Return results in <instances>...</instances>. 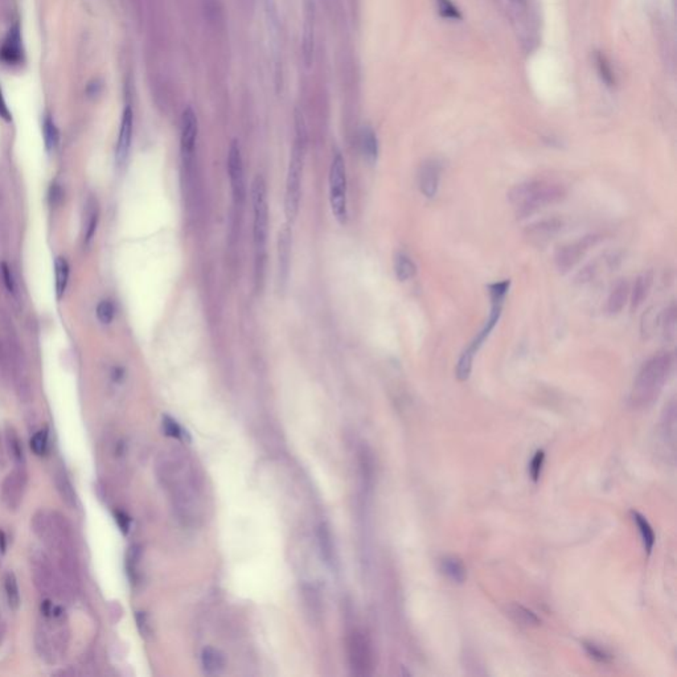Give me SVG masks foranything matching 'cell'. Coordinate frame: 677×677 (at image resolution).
Returning <instances> with one entry per match:
<instances>
[{
  "label": "cell",
  "instance_id": "obj_8",
  "mask_svg": "<svg viewBox=\"0 0 677 677\" xmlns=\"http://www.w3.org/2000/svg\"><path fill=\"white\" fill-rule=\"evenodd\" d=\"M330 204L332 214L339 224H346L348 217L346 208V162L340 151H336L332 156L330 168Z\"/></svg>",
  "mask_w": 677,
  "mask_h": 677
},
{
  "label": "cell",
  "instance_id": "obj_20",
  "mask_svg": "<svg viewBox=\"0 0 677 677\" xmlns=\"http://www.w3.org/2000/svg\"><path fill=\"white\" fill-rule=\"evenodd\" d=\"M629 295H630L629 284L624 279H620L619 282L615 284V286L613 287V290L609 295V299H607L609 314H611V315L619 314L623 310L624 304L627 303Z\"/></svg>",
  "mask_w": 677,
  "mask_h": 677
},
{
  "label": "cell",
  "instance_id": "obj_42",
  "mask_svg": "<svg viewBox=\"0 0 677 677\" xmlns=\"http://www.w3.org/2000/svg\"><path fill=\"white\" fill-rule=\"evenodd\" d=\"M48 200L50 203L52 207H56L61 204V201L64 200V192H62V188L57 183H52L50 187H49V192H48Z\"/></svg>",
  "mask_w": 677,
  "mask_h": 677
},
{
  "label": "cell",
  "instance_id": "obj_38",
  "mask_svg": "<svg viewBox=\"0 0 677 677\" xmlns=\"http://www.w3.org/2000/svg\"><path fill=\"white\" fill-rule=\"evenodd\" d=\"M439 12L443 17L447 19H461V14L458 8L452 3V0H436Z\"/></svg>",
  "mask_w": 677,
  "mask_h": 677
},
{
  "label": "cell",
  "instance_id": "obj_13",
  "mask_svg": "<svg viewBox=\"0 0 677 677\" xmlns=\"http://www.w3.org/2000/svg\"><path fill=\"white\" fill-rule=\"evenodd\" d=\"M351 660L359 675H369L372 669L371 644L364 633L355 632L351 639Z\"/></svg>",
  "mask_w": 677,
  "mask_h": 677
},
{
  "label": "cell",
  "instance_id": "obj_28",
  "mask_svg": "<svg viewBox=\"0 0 677 677\" xmlns=\"http://www.w3.org/2000/svg\"><path fill=\"white\" fill-rule=\"evenodd\" d=\"M632 520L633 523L636 524V527L639 529V533L642 536V541H643V545H644V549L647 550L648 555L652 552L653 549V545H655V533H653V529L651 527V524L648 523L647 519L639 513L638 511L631 512Z\"/></svg>",
  "mask_w": 677,
  "mask_h": 677
},
{
  "label": "cell",
  "instance_id": "obj_41",
  "mask_svg": "<svg viewBox=\"0 0 677 677\" xmlns=\"http://www.w3.org/2000/svg\"><path fill=\"white\" fill-rule=\"evenodd\" d=\"M163 430L166 433L167 436H172V438H183V430H181L180 426L178 425V422L175 420H172L171 417H163Z\"/></svg>",
  "mask_w": 677,
  "mask_h": 677
},
{
  "label": "cell",
  "instance_id": "obj_18",
  "mask_svg": "<svg viewBox=\"0 0 677 677\" xmlns=\"http://www.w3.org/2000/svg\"><path fill=\"white\" fill-rule=\"evenodd\" d=\"M291 224H285L278 233V270L279 282L285 284L288 278L290 258H291Z\"/></svg>",
  "mask_w": 677,
  "mask_h": 677
},
{
  "label": "cell",
  "instance_id": "obj_34",
  "mask_svg": "<svg viewBox=\"0 0 677 677\" xmlns=\"http://www.w3.org/2000/svg\"><path fill=\"white\" fill-rule=\"evenodd\" d=\"M139 561H140V548L139 546H131L129 549V553H127V558H126V566H127V572H129V575L131 578V581L136 582L138 579V565H139Z\"/></svg>",
  "mask_w": 677,
  "mask_h": 677
},
{
  "label": "cell",
  "instance_id": "obj_3",
  "mask_svg": "<svg viewBox=\"0 0 677 677\" xmlns=\"http://www.w3.org/2000/svg\"><path fill=\"white\" fill-rule=\"evenodd\" d=\"M566 197L564 185L548 180H530L517 184L508 194L517 217H528L535 212L557 204Z\"/></svg>",
  "mask_w": 677,
  "mask_h": 677
},
{
  "label": "cell",
  "instance_id": "obj_31",
  "mask_svg": "<svg viewBox=\"0 0 677 677\" xmlns=\"http://www.w3.org/2000/svg\"><path fill=\"white\" fill-rule=\"evenodd\" d=\"M43 136H44V143H46V150L53 151L60 142V133L59 129L56 127L52 117L46 115V120L43 122Z\"/></svg>",
  "mask_w": 677,
  "mask_h": 677
},
{
  "label": "cell",
  "instance_id": "obj_48",
  "mask_svg": "<svg viewBox=\"0 0 677 677\" xmlns=\"http://www.w3.org/2000/svg\"><path fill=\"white\" fill-rule=\"evenodd\" d=\"M4 449H6V446L3 445V440L0 436V463L1 465H4Z\"/></svg>",
  "mask_w": 677,
  "mask_h": 677
},
{
  "label": "cell",
  "instance_id": "obj_43",
  "mask_svg": "<svg viewBox=\"0 0 677 677\" xmlns=\"http://www.w3.org/2000/svg\"><path fill=\"white\" fill-rule=\"evenodd\" d=\"M0 269H1L3 281H4V285L7 287V290L10 293H14L15 291V281H14V275H12V271L10 269V266L3 262L1 266H0Z\"/></svg>",
  "mask_w": 677,
  "mask_h": 677
},
{
  "label": "cell",
  "instance_id": "obj_12",
  "mask_svg": "<svg viewBox=\"0 0 677 677\" xmlns=\"http://www.w3.org/2000/svg\"><path fill=\"white\" fill-rule=\"evenodd\" d=\"M197 117L191 107L183 111L180 124V151L184 165H191L195 158L197 142Z\"/></svg>",
  "mask_w": 677,
  "mask_h": 677
},
{
  "label": "cell",
  "instance_id": "obj_32",
  "mask_svg": "<svg viewBox=\"0 0 677 677\" xmlns=\"http://www.w3.org/2000/svg\"><path fill=\"white\" fill-rule=\"evenodd\" d=\"M676 306L672 304L664 314V317H662V332H664V336L668 339V340H674L675 336H676V324H677V316H676Z\"/></svg>",
  "mask_w": 677,
  "mask_h": 677
},
{
  "label": "cell",
  "instance_id": "obj_19",
  "mask_svg": "<svg viewBox=\"0 0 677 677\" xmlns=\"http://www.w3.org/2000/svg\"><path fill=\"white\" fill-rule=\"evenodd\" d=\"M652 284H653V274L652 271H647V272H643L642 275H639L632 286V290L630 291V295H631V308L632 310H638L644 301L647 299L648 294L651 291V287H652Z\"/></svg>",
  "mask_w": 677,
  "mask_h": 677
},
{
  "label": "cell",
  "instance_id": "obj_11",
  "mask_svg": "<svg viewBox=\"0 0 677 677\" xmlns=\"http://www.w3.org/2000/svg\"><path fill=\"white\" fill-rule=\"evenodd\" d=\"M228 174H229L233 198L237 204H242V201L245 200V175H243L241 149L236 140L232 142L229 147Z\"/></svg>",
  "mask_w": 677,
  "mask_h": 677
},
{
  "label": "cell",
  "instance_id": "obj_36",
  "mask_svg": "<svg viewBox=\"0 0 677 677\" xmlns=\"http://www.w3.org/2000/svg\"><path fill=\"white\" fill-rule=\"evenodd\" d=\"M115 316V307L111 301L100 302L97 306V317L102 324H110Z\"/></svg>",
  "mask_w": 677,
  "mask_h": 677
},
{
  "label": "cell",
  "instance_id": "obj_22",
  "mask_svg": "<svg viewBox=\"0 0 677 677\" xmlns=\"http://www.w3.org/2000/svg\"><path fill=\"white\" fill-rule=\"evenodd\" d=\"M55 485L57 490V494L60 495L62 503L71 508L75 510L77 507V494H75L73 484L66 476L64 471H56L55 474Z\"/></svg>",
  "mask_w": 677,
  "mask_h": 677
},
{
  "label": "cell",
  "instance_id": "obj_30",
  "mask_svg": "<svg viewBox=\"0 0 677 677\" xmlns=\"http://www.w3.org/2000/svg\"><path fill=\"white\" fill-rule=\"evenodd\" d=\"M4 591L10 609L16 611L20 607V590L15 574L12 572L6 573L4 575Z\"/></svg>",
  "mask_w": 677,
  "mask_h": 677
},
{
  "label": "cell",
  "instance_id": "obj_4",
  "mask_svg": "<svg viewBox=\"0 0 677 677\" xmlns=\"http://www.w3.org/2000/svg\"><path fill=\"white\" fill-rule=\"evenodd\" d=\"M488 293H490V298H491V314H490V319L487 320L485 326L483 327L482 331L479 332L476 335V337L472 340V343L470 346H467L466 351L462 353L459 362H458V365H456V377L459 381H466L467 378L471 375V371H472V362H474V358L475 355L478 353V351L481 349V346H483V343L485 342V339L488 337L490 332L492 331L497 326L499 319H500V314H501V308H503V303H504V299H506V295L510 290V281H503V282H497V284H494L491 286L488 287Z\"/></svg>",
  "mask_w": 677,
  "mask_h": 677
},
{
  "label": "cell",
  "instance_id": "obj_24",
  "mask_svg": "<svg viewBox=\"0 0 677 677\" xmlns=\"http://www.w3.org/2000/svg\"><path fill=\"white\" fill-rule=\"evenodd\" d=\"M6 450L10 454L11 459L14 461L15 467H26V456H24V449L20 438L17 436L15 429L7 427L6 429Z\"/></svg>",
  "mask_w": 677,
  "mask_h": 677
},
{
  "label": "cell",
  "instance_id": "obj_29",
  "mask_svg": "<svg viewBox=\"0 0 677 677\" xmlns=\"http://www.w3.org/2000/svg\"><path fill=\"white\" fill-rule=\"evenodd\" d=\"M55 275H56V297L61 301L69 279V263L66 258L57 257L55 261Z\"/></svg>",
  "mask_w": 677,
  "mask_h": 677
},
{
  "label": "cell",
  "instance_id": "obj_2",
  "mask_svg": "<svg viewBox=\"0 0 677 677\" xmlns=\"http://www.w3.org/2000/svg\"><path fill=\"white\" fill-rule=\"evenodd\" d=\"M68 640L69 631L61 607H55L46 601L41 607V620L37 623L35 631L37 653L44 662L52 664L65 653Z\"/></svg>",
  "mask_w": 677,
  "mask_h": 677
},
{
  "label": "cell",
  "instance_id": "obj_25",
  "mask_svg": "<svg viewBox=\"0 0 677 677\" xmlns=\"http://www.w3.org/2000/svg\"><path fill=\"white\" fill-rule=\"evenodd\" d=\"M360 146H362L364 159L369 165L376 163L377 158H378V140H377L375 131L369 126L364 127L362 130V134H360Z\"/></svg>",
  "mask_w": 677,
  "mask_h": 677
},
{
  "label": "cell",
  "instance_id": "obj_5",
  "mask_svg": "<svg viewBox=\"0 0 677 677\" xmlns=\"http://www.w3.org/2000/svg\"><path fill=\"white\" fill-rule=\"evenodd\" d=\"M252 205H253V239L256 249V279L262 281L266 257V240L269 232V207L268 189L262 176H257L252 185Z\"/></svg>",
  "mask_w": 677,
  "mask_h": 677
},
{
  "label": "cell",
  "instance_id": "obj_1",
  "mask_svg": "<svg viewBox=\"0 0 677 677\" xmlns=\"http://www.w3.org/2000/svg\"><path fill=\"white\" fill-rule=\"evenodd\" d=\"M675 359L669 352L658 353L640 368L632 387L630 402L636 410L651 407L660 396L672 373Z\"/></svg>",
  "mask_w": 677,
  "mask_h": 677
},
{
  "label": "cell",
  "instance_id": "obj_17",
  "mask_svg": "<svg viewBox=\"0 0 677 677\" xmlns=\"http://www.w3.org/2000/svg\"><path fill=\"white\" fill-rule=\"evenodd\" d=\"M0 60L7 65H17L23 61V46L19 24H15L0 48Z\"/></svg>",
  "mask_w": 677,
  "mask_h": 677
},
{
  "label": "cell",
  "instance_id": "obj_6",
  "mask_svg": "<svg viewBox=\"0 0 677 677\" xmlns=\"http://www.w3.org/2000/svg\"><path fill=\"white\" fill-rule=\"evenodd\" d=\"M306 130L303 121L297 122V139L293 147V154L288 165L286 178V192H285V214L287 223L293 224L299 212L301 201L302 176L306 155Z\"/></svg>",
  "mask_w": 677,
  "mask_h": 677
},
{
  "label": "cell",
  "instance_id": "obj_46",
  "mask_svg": "<svg viewBox=\"0 0 677 677\" xmlns=\"http://www.w3.org/2000/svg\"><path fill=\"white\" fill-rule=\"evenodd\" d=\"M117 520L120 521V526H121L123 530H127L129 529V519L123 513H118V519Z\"/></svg>",
  "mask_w": 677,
  "mask_h": 677
},
{
  "label": "cell",
  "instance_id": "obj_33",
  "mask_svg": "<svg viewBox=\"0 0 677 677\" xmlns=\"http://www.w3.org/2000/svg\"><path fill=\"white\" fill-rule=\"evenodd\" d=\"M584 648L587 652V655L594 659L595 662H602V664H607V662H611L613 656L604 649V648L600 647L598 644L595 643H591V642H585L584 643Z\"/></svg>",
  "mask_w": 677,
  "mask_h": 677
},
{
  "label": "cell",
  "instance_id": "obj_45",
  "mask_svg": "<svg viewBox=\"0 0 677 677\" xmlns=\"http://www.w3.org/2000/svg\"><path fill=\"white\" fill-rule=\"evenodd\" d=\"M0 117H1L4 121L7 122H10L11 120H12L11 111H10L8 106H7L6 101H4V97H3L1 89H0Z\"/></svg>",
  "mask_w": 677,
  "mask_h": 677
},
{
  "label": "cell",
  "instance_id": "obj_27",
  "mask_svg": "<svg viewBox=\"0 0 677 677\" xmlns=\"http://www.w3.org/2000/svg\"><path fill=\"white\" fill-rule=\"evenodd\" d=\"M201 662H203L204 671L208 675L220 674L224 669V667H225V660H224L223 653L220 651H217V649L211 647L205 648L203 651Z\"/></svg>",
  "mask_w": 677,
  "mask_h": 677
},
{
  "label": "cell",
  "instance_id": "obj_21",
  "mask_svg": "<svg viewBox=\"0 0 677 677\" xmlns=\"http://www.w3.org/2000/svg\"><path fill=\"white\" fill-rule=\"evenodd\" d=\"M440 571L454 584H463L466 581V566L458 557H443L440 559Z\"/></svg>",
  "mask_w": 677,
  "mask_h": 677
},
{
  "label": "cell",
  "instance_id": "obj_44",
  "mask_svg": "<svg viewBox=\"0 0 677 677\" xmlns=\"http://www.w3.org/2000/svg\"><path fill=\"white\" fill-rule=\"evenodd\" d=\"M136 622H138V627L139 630L142 632L143 636H149L151 633V627L149 624V619H147V615L145 613H138L136 614Z\"/></svg>",
  "mask_w": 677,
  "mask_h": 677
},
{
  "label": "cell",
  "instance_id": "obj_35",
  "mask_svg": "<svg viewBox=\"0 0 677 677\" xmlns=\"http://www.w3.org/2000/svg\"><path fill=\"white\" fill-rule=\"evenodd\" d=\"M544 463H545V452L542 450L535 452V455L529 463V476L533 482L537 483L540 481Z\"/></svg>",
  "mask_w": 677,
  "mask_h": 677
},
{
  "label": "cell",
  "instance_id": "obj_26",
  "mask_svg": "<svg viewBox=\"0 0 677 677\" xmlns=\"http://www.w3.org/2000/svg\"><path fill=\"white\" fill-rule=\"evenodd\" d=\"M394 272L400 282H407L416 277L417 266L407 253H398L394 258Z\"/></svg>",
  "mask_w": 677,
  "mask_h": 677
},
{
  "label": "cell",
  "instance_id": "obj_37",
  "mask_svg": "<svg viewBox=\"0 0 677 677\" xmlns=\"http://www.w3.org/2000/svg\"><path fill=\"white\" fill-rule=\"evenodd\" d=\"M30 449L39 456L46 455V450H48V434H46V430H40L33 436V438L30 439Z\"/></svg>",
  "mask_w": 677,
  "mask_h": 677
},
{
  "label": "cell",
  "instance_id": "obj_47",
  "mask_svg": "<svg viewBox=\"0 0 677 677\" xmlns=\"http://www.w3.org/2000/svg\"><path fill=\"white\" fill-rule=\"evenodd\" d=\"M4 549H6V537H4V533L0 530V558H1L3 553H4Z\"/></svg>",
  "mask_w": 677,
  "mask_h": 677
},
{
  "label": "cell",
  "instance_id": "obj_40",
  "mask_svg": "<svg viewBox=\"0 0 677 677\" xmlns=\"http://www.w3.org/2000/svg\"><path fill=\"white\" fill-rule=\"evenodd\" d=\"M597 64H598V69H600V73H601L603 81L607 85H613L614 75H613V72H611L607 61L603 57L602 55H597Z\"/></svg>",
  "mask_w": 677,
  "mask_h": 677
},
{
  "label": "cell",
  "instance_id": "obj_16",
  "mask_svg": "<svg viewBox=\"0 0 677 677\" xmlns=\"http://www.w3.org/2000/svg\"><path fill=\"white\" fill-rule=\"evenodd\" d=\"M564 223L559 219H548L529 225L526 230L528 240L535 245H545L553 240L562 230Z\"/></svg>",
  "mask_w": 677,
  "mask_h": 677
},
{
  "label": "cell",
  "instance_id": "obj_7",
  "mask_svg": "<svg viewBox=\"0 0 677 677\" xmlns=\"http://www.w3.org/2000/svg\"><path fill=\"white\" fill-rule=\"evenodd\" d=\"M30 572L33 584L40 594L48 600L59 598L61 601H66L57 569L53 566L46 552L35 549L30 553Z\"/></svg>",
  "mask_w": 677,
  "mask_h": 677
},
{
  "label": "cell",
  "instance_id": "obj_39",
  "mask_svg": "<svg viewBox=\"0 0 677 677\" xmlns=\"http://www.w3.org/2000/svg\"><path fill=\"white\" fill-rule=\"evenodd\" d=\"M97 225H98V208L97 205H94L91 208V216H89V223H88V226H86V233H85V245H89L94 234H95V230H97Z\"/></svg>",
  "mask_w": 677,
  "mask_h": 677
},
{
  "label": "cell",
  "instance_id": "obj_9",
  "mask_svg": "<svg viewBox=\"0 0 677 677\" xmlns=\"http://www.w3.org/2000/svg\"><path fill=\"white\" fill-rule=\"evenodd\" d=\"M602 240L600 234H588L577 241L561 246L556 252L555 263L559 272H568L585 257L587 252Z\"/></svg>",
  "mask_w": 677,
  "mask_h": 677
},
{
  "label": "cell",
  "instance_id": "obj_15",
  "mask_svg": "<svg viewBox=\"0 0 677 677\" xmlns=\"http://www.w3.org/2000/svg\"><path fill=\"white\" fill-rule=\"evenodd\" d=\"M133 126H134V114L131 107L127 106L122 115L121 129H120V136L115 149V162L120 167L126 163L130 154L131 140H133Z\"/></svg>",
  "mask_w": 677,
  "mask_h": 677
},
{
  "label": "cell",
  "instance_id": "obj_10",
  "mask_svg": "<svg viewBox=\"0 0 677 677\" xmlns=\"http://www.w3.org/2000/svg\"><path fill=\"white\" fill-rule=\"evenodd\" d=\"M27 485L26 467H15L3 481L1 500L10 511H16L23 501Z\"/></svg>",
  "mask_w": 677,
  "mask_h": 677
},
{
  "label": "cell",
  "instance_id": "obj_23",
  "mask_svg": "<svg viewBox=\"0 0 677 677\" xmlns=\"http://www.w3.org/2000/svg\"><path fill=\"white\" fill-rule=\"evenodd\" d=\"M507 613L512 620L520 626L526 627H537L541 623V619L536 615L532 610L520 603H512L507 609Z\"/></svg>",
  "mask_w": 677,
  "mask_h": 677
},
{
  "label": "cell",
  "instance_id": "obj_14",
  "mask_svg": "<svg viewBox=\"0 0 677 677\" xmlns=\"http://www.w3.org/2000/svg\"><path fill=\"white\" fill-rule=\"evenodd\" d=\"M442 166L436 159L425 160L418 171V188L427 198L436 197L439 189Z\"/></svg>",
  "mask_w": 677,
  "mask_h": 677
}]
</instances>
